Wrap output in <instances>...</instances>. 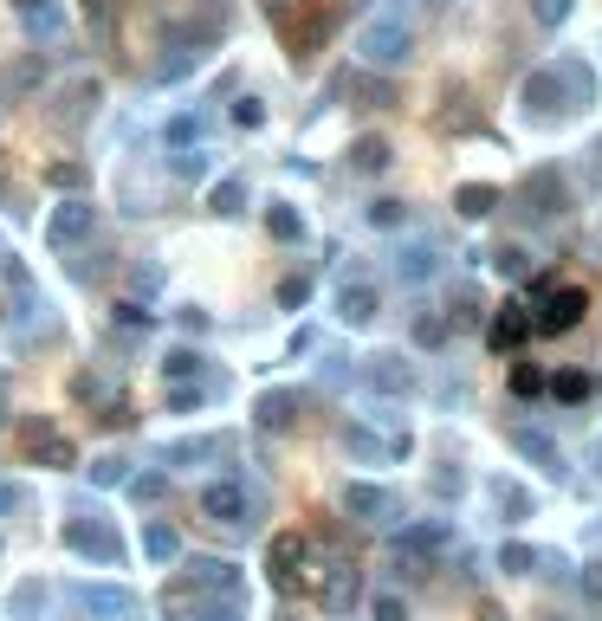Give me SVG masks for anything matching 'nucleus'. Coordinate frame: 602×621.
<instances>
[{"label":"nucleus","instance_id":"1a4fd4ad","mask_svg":"<svg viewBox=\"0 0 602 621\" xmlns=\"http://www.w3.org/2000/svg\"><path fill=\"white\" fill-rule=\"evenodd\" d=\"M344 512L350 518H363V524H395V492L389 486H344Z\"/></svg>","mask_w":602,"mask_h":621},{"label":"nucleus","instance_id":"473e14b6","mask_svg":"<svg viewBox=\"0 0 602 621\" xmlns=\"http://www.w3.org/2000/svg\"><path fill=\"white\" fill-rule=\"evenodd\" d=\"M363 220H369V227H402L408 207H402V201H369V207H363Z\"/></svg>","mask_w":602,"mask_h":621},{"label":"nucleus","instance_id":"f03ea898","mask_svg":"<svg viewBox=\"0 0 602 621\" xmlns=\"http://www.w3.org/2000/svg\"><path fill=\"white\" fill-rule=\"evenodd\" d=\"M363 389L369 395H395V402H402V395L421 389V376H415V363H408L402 350H382V356H369V363H363Z\"/></svg>","mask_w":602,"mask_h":621},{"label":"nucleus","instance_id":"ddd939ff","mask_svg":"<svg viewBox=\"0 0 602 621\" xmlns=\"http://www.w3.org/2000/svg\"><path fill=\"white\" fill-rule=\"evenodd\" d=\"M188 589H208V596H240V570L227 557H195V563H188Z\"/></svg>","mask_w":602,"mask_h":621},{"label":"nucleus","instance_id":"ea45409f","mask_svg":"<svg viewBox=\"0 0 602 621\" xmlns=\"http://www.w3.org/2000/svg\"><path fill=\"white\" fill-rule=\"evenodd\" d=\"M415 343H421V350L447 343V324H441V317H415Z\"/></svg>","mask_w":602,"mask_h":621},{"label":"nucleus","instance_id":"423d86ee","mask_svg":"<svg viewBox=\"0 0 602 621\" xmlns=\"http://www.w3.org/2000/svg\"><path fill=\"white\" fill-rule=\"evenodd\" d=\"M65 550H78V557H98V563H117V557H123V537H117L104 518H65Z\"/></svg>","mask_w":602,"mask_h":621},{"label":"nucleus","instance_id":"aec40b11","mask_svg":"<svg viewBox=\"0 0 602 621\" xmlns=\"http://www.w3.org/2000/svg\"><path fill=\"white\" fill-rule=\"evenodd\" d=\"M298 421V395L292 389H266L259 395V427H292Z\"/></svg>","mask_w":602,"mask_h":621},{"label":"nucleus","instance_id":"a211bd4d","mask_svg":"<svg viewBox=\"0 0 602 621\" xmlns=\"http://www.w3.org/2000/svg\"><path fill=\"white\" fill-rule=\"evenodd\" d=\"M395 272H402L408 285H421V279H434L441 272V259H434V240H408L402 253H395Z\"/></svg>","mask_w":602,"mask_h":621},{"label":"nucleus","instance_id":"09e8293b","mask_svg":"<svg viewBox=\"0 0 602 621\" xmlns=\"http://www.w3.org/2000/svg\"><path fill=\"white\" fill-rule=\"evenodd\" d=\"M0 512H20V492L13 486H0Z\"/></svg>","mask_w":602,"mask_h":621},{"label":"nucleus","instance_id":"5701e85b","mask_svg":"<svg viewBox=\"0 0 602 621\" xmlns=\"http://www.w3.org/2000/svg\"><path fill=\"white\" fill-rule=\"evenodd\" d=\"M227 440H175V447H162V466H188V460H214Z\"/></svg>","mask_w":602,"mask_h":621},{"label":"nucleus","instance_id":"a18cd8bd","mask_svg":"<svg viewBox=\"0 0 602 621\" xmlns=\"http://www.w3.org/2000/svg\"><path fill=\"white\" fill-rule=\"evenodd\" d=\"M583 596L602 602V563H583Z\"/></svg>","mask_w":602,"mask_h":621},{"label":"nucleus","instance_id":"de8ad7c7","mask_svg":"<svg viewBox=\"0 0 602 621\" xmlns=\"http://www.w3.org/2000/svg\"><path fill=\"white\" fill-rule=\"evenodd\" d=\"M117 317H123L130 330H143V324H149V311H143V305H117Z\"/></svg>","mask_w":602,"mask_h":621},{"label":"nucleus","instance_id":"dca6fc26","mask_svg":"<svg viewBox=\"0 0 602 621\" xmlns=\"http://www.w3.org/2000/svg\"><path fill=\"white\" fill-rule=\"evenodd\" d=\"M13 13H20V26L33 39H59L65 33V7H59V0H13Z\"/></svg>","mask_w":602,"mask_h":621},{"label":"nucleus","instance_id":"8fccbe9b","mask_svg":"<svg viewBox=\"0 0 602 621\" xmlns=\"http://www.w3.org/2000/svg\"><path fill=\"white\" fill-rule=\"evenodd\" d=\"M421 7H428V13H441V7H447V0H421Z\"/></svg>","mask_w":602,"mask_h":621},{"label":"nucleus","instance_id":"f8f14e48","mask_svg":"<svg viewBox=\"0 0 602 621\" xmlns=\"http://www.w3.org/2000/svg\"><path fill=\"white\" fill-rule=\"evenodd\" d=\"M91 220H98V214H91L85 201H59V207H52V220H46V240L65 253V246H78L91 233Z\"/></svg>","mask_w":602,"mask_h":621},{"label":"nucleus","instance_id":"4be33fe9","mask_svg":"<svg viewBox=\"0 0 602 621\" xmlns=\"http://www.w3.org/2000/svg\"><path fill=\"white\" fill-rule=\"evenodd\" d=\"M266 233H272V240H285V246H298V240H305V220H298L285 201H272L266 207Z\"/></svg>","mask_w":602,"mask_h":621},{"label":"nucleus","instance_id":"a19ab883","mask_svg":"<svg viewBox=\"0 0 602 621\" xmlns=\"http://www.w3.org/2000/svg\"><path fill=\"white\" fill-rule=\"evenodd\" d=\"M234 123H240V130H259V123H266V104H259V98H240L234 104Z\"/></svg>","mask_w":602,"mask_h":621},{"label":"nucleus","instance_id":"c03bdc74","mask_svg":"<svg viewBox=\"0 0 602 621\" xmlns=\"http://www.w3.org/2000/svg\"><path fill=\"white\" fill-rule=\"evenodd\" d=\"M512 389H518V395H538L544 376H538V369H512Z\"/></svg>","mask_w":602,"mask_h":621},{"label":"nucleus","instance_id":"37998d69","mask_svg":"<svg viewBox=\"0 0 602 621\" xmlns=\"http://www.w3.org/2000/svg\"><path fill=\"white\" fill-rule=\"evenodd\" d=\"M305 298H311L305 279H285V285H279V305H305Z\"/></svg>","mask_w":602,"mask_h":621},{"label":"nucleus","instance_id":"c9c22d12","mask_svg":"<svg viewBox=\"0 0 602 621\" xmlns=\"http://www.w3.org/2000/svg\"><path fill=\"white\" fill-rule=\"evenodd\" d=\"M195 130H201V117H175L169 130H162V143H169V149H188V143H195Z\"/></svg>","mask_w":602,"mask_h":621},{"label":"nucleus","instance_id":"a878e982","mask_svg":"<svg viewBox=\"0 0 602 621\" xmlns=\"http://www.w3.org/2000/svg\"><path fill=\"white\" fill-rule=\"evenodd\" d=\"M525 195H538V201H544L538 214H564V182H557L551 169H538V175H531V188H525Z\"/></svg>","mask_w":602,"mask_h":621},{"label":"nucleus","instance_id":"393cba45","mask_svg":"<svg viewBox=\"0 0 602 621\" xmlns=\"http://www.w3.org/2000/svg\"><path fill=\"white\" fill-rule=\"evenodd\" d=\"M551 395H557V402H590V395H596V376L564 369V376H551Z\"/></svg>","mask_w":602,"mask_h":621},{"label":"nucleus","instance_id":"0eeeda50","mask_svg":"<svg viewBox=\"0 0 602 621\" xmlns=\"http://www.w3.org/2000/svg\"><path fill=\"white\" fill-rule=\"evenodd\" d=\"M583 311H590L583 285H557V292L544 298V311L531 317V330H544V337H564V330H577V324H583Z\"/></svg>","mask_w":602,"mask_h":621},{"label":"nucleus","instance_id":"c756f323","mask_svg":"<svg viewBox=\"0 0 602 621\" xmlns=\"http://www.w3.org/2000/svg\"><path fill=\"white\" fill-rule=\"evenodd\" d=\"M492 499L505 505V518H531V499H525V492L512 486V479H492Z\"/></svg>","mask_w":602,"mask_h":621},{"label":"nucleus","instance_id":"39448f33","mask_svg":"<svg viewBox=\"0 0 602 621\" xmlns=\"http://www.w3.org/2000/svg\"><path fill=\"white\" fill-rule=\"evenodd\" d=\"M518 98H525V117L551 123L557 110L570 104V78H564V65H544V72H531V78H525V91H518Z\"/></svg>","mask_w":602,"mask_h":621},{"label":"nucleus","instance_id":"9d476101","mask_svg":"<svg viewBox=\"0 0 602 621\" xmlns=\"http://www.w3.org/2000/svg\"><path fill=\"white\" fill-rule=\"evenodd\" d=\"M376 311H382V298H376V285H369V279H344V285H337V317H344L350 330L376 324Z\"/></svg>","mask_w":602,"mask_h":621},{"label":"nucleus","instance_id":"79ce46f5","mask_svg":"<svg viewBox=\"0 0 602 621\" xmlns=\"http://www.w3.org/2000/svg\"><path fill=\"white\" fill-rule=\"evenodd\" d=\"M531 13H538V26H564L570 20V0H538Z\"/></svg>","mask_w":602,"mask_h":621},{"label":"nucleus","instance_id":"f3484780","mask_svg":"<svg viewBox=\"0 0 602 621\" xmlns=\"http://www.w3.org/2000/svg\"><path fill=\"white\" fill-rule=\"evenodd\" d=\"M447 518H428V524H408L402 537H395V550H402V557H434V550H447Z\"/></svg>","mask_w":602,"mask_h":621},{"label":"nucleus","instance_id":"bb28decb","mask_svg":"<svg viewBox=\"0 0 602 621\" xmlns=\"http://www.w3.org/2000/svg\"><path fill=\"white\" fill-rule=\"evenodd\" d=\"M143 550H149L156 563H175V557H182V537H175L169 524H149V531H143Z\"/></svg>","mask_w":602,"mask_h":621},{"label":"nucleus","instance_id":"4c0bfd02","mask_svg":"<svg viewBox=\"0 0 602 621\" xmlns=\"http://www.w3.org/2000/svg\"><path fill=\"white\" fill-rule=\"evenodd\" d=\"M499 272H505V279H525V272H531L525 246H499Z\"/></svg>","mask_w":602,"mask_h":621},{"label":"nucleus","instance_id":"412c9836","mask_svg":"<svg viewBox=\"0 0 602 621\" xmlns=\"http://www.w3.org/2000/svg\"><path fill=\"white\" fill-rule=\"evenodd\" d=\"M350 169H357V175H382V169H389V143H382V136H357Z\"/></svg>","mask_w":602,"mask_h":621},{"label":"nucleus","instance_id":"6ab92c4d","mask_svg":"<svg viewBox=\"0 0 602 621\" xmlns=\"http://www.w3.org/2000/svg\"><path fill=\"white\" fill-rule=\"evenodd\" d=\"M525 330H531V311H525V305H505V311L486 324V343H492V350H512Z\"/></svg>","mask_w":602,"mask_h":621},{"label":"nucleus","instance_id":"2eb2a0df","mask_svg":"<svg viewBox=\"0 0 602 621\" xmlns=\"http://www.w3.org/2000/svg\"><path fill=\"white\" fill-rule=\"evenodd\" d=\"M72 596L85 602L91 615H111V621H123V615H136V596H130V589H111V583H78Z\"/></svg>","mask_w":602,"mask_h":621},{"label":"nucleus","instance_id":"49530a36","mask_svg":"<svg viewBox=\"0 0 602 621\" xmlns=\"http://www.w3.org/2000/svg\"><path fill=\"white\" fill-rule=\"evenodd\" d=\"M52 188H85V169H65L59 162V169H52Z\"/></svg>","mask_w":602,"mask_h":621},{"label":"nucleus","instance_id":"7ed1b4c3","mask_svg":"<svg viewBox=\"0 0 602 621\" xmlns=\"http://www.w3.org/2000/svg\"><path fill=\"white\" fill-rule=\"evenodd\" d=\"M201 518H208V524H234V531H246V524H253V492H246L240 479H214V486L201 492Z\"/></svg>","mask_w":602,"mask_h":621},{"label":"nucleus","instance_id":"f704fd0d","mask_svg":"<svg viewBox=\"0 0 602 621\" xmlns=\"http://www.w3.org/2000/svg\"><path fill=\"white\" fill-rule=\"evenodd\" d=\"M123 479H130V466H123L117 453H104V460L91 466V486H123Z\"/></svg>","mask_w":602,"mask_h":621},{"label":"nucleus","instance_id":"2f4dec72","mask_svg":"<svg viewBox=\"0 0 602 621\" xmlns=\"http://www.w3.org/2000/svg\"><path fill=\"white\" fill-rule=\"evenodd\" d=\"M162 492H169V473H136V479H130V499H136V505H156Z\"/></svg>","mask_w":602,"mask_h":621},{"label":"nucleus","instance_id":"b1692460","mask_svg":"<svg viewBox=\"0 0 602 621\" xmlns=\"http://www.w3.org/2000/svg\"><path fill=\"white\" fill-rule=\"evenodd\" d=\"M454 207H460L467 220H486L492 207H499V188H492V182H480V188H460V195H454Z\"/></svg>","mask_w":602,"mask_h":621},{"label":"nucleus","instance_id":"c85d7f7f","mask_svg":"<svg viewBox=\"0 0 602 621\" xmlns=\"http://www.w3.org/2000/svg\"><path fill=\"white\" fill-rule=\"evenodd\" d=\"M201 169H208V149H195V143H188V149H175V156H169V175H182V182H195Z\"/></svg>","mask_w":602,"mask_h":621},{"label":"nucleus","instance_id":"7c9ffc66","mask_svg":"<svg viewBox=\"0 0 602 621\" xmlns=\"http://www.w3.org/2000/svg\"><path fill=\"white\" fill-rule=\"evenodd\" d=\"M195 369H201L195 350H169V356H162V382H188Z\"/></svg>","mask_w":602,"mask_h":621},{"label":"nucleus","instance_id":"72a5a7b5","mask_svg":"<svg viewBox=\"0 0 602 621\" xmlns=\"http://www.w3.org/2000/svg\"><path fill=\"white\" fill-rule=\"evenodd\" d=\"M240 201H246V188H240V182H214V195H208L214 214H240Z\"/></svg>","mask_w":602,"mask_h":621},{"label":"nucleus","instance_id":"cd10ccee","mask_svg":"<svg viewBox=\"0 0 602 621\" xmlns=\"http://www.w3.org/2000/svg\"><path fill=\"white\" fill-rule=\"evenodd\" d=\"M499 563H505L512 576H531V570H544V550H531V544H505Z\"/></svg>","mask_w":602,"mask_h":621},{"label":"nucleus","instance_id":"9b49d317","mask_svg":"<svg viewBox=\"0 0 602 621\" xmlns=\"http://www.w3.org/2000/svg\"><path fill=\"white\" fill-rule=\"evenodd\" d=\"M266 563H272V583H279V589H305V576H298V563H305V537H298V531L272 537Z\"/></svg>","mask_w":602,"mask_h":621},{"label":"nucleus","instance_id":"e433bc0d","mask_svg":"<svg viewBox=\"0 0 602 621\" xmlns=\"http://www.w3.org/2000/svg\"><path fill=\"white\" fill-rule=\"evenodd\" d=\"M369 621H408V602L402 596H376L369 602Z\"/></svg>","mask_w":602,"mask_h":621},{"label":"nucleus","instance_id":"6e6552de","mask_svg":"<svg viewBox=\"0 0 602 621\" xmlns=\"http://www.w3.org/2000/svg\"><path fill=\"white\" fill-rule=\"evenodd\" d=\"M318 596H324V609H331V615H350V609H357V596H363V570H357V563H331L324 583H318Z\"/></svg>","mask_w":602,"mask_h":621},{"label":"nucleus","instance_id":"58836bf2","mask_svg":"<svg viewBox=\"0 0 602 621\" xmlns=\"http://www.w3.org/2000/svg\"><path fill=\"white\" fill-rule=\"evenodd\" d=\"M188 65H195V52H175V59L156 65V85H175V78H188Z\"/></svg>","mask_w":602,"mask_h":621},{"label":"nucleus","instance_id":"20e7f679","mask_svg":"<svg viewBox=\"0 0 602 621\" xmlns=\"http://www.w3.org/2000/svg\"><path fill=\"white\" fill-rule=\"evenodd\" d=\"M357 52H363V65H402L408 59V26L395 20V13H382L376 26H363V39H357Z\"/></svg>","mask_w":602,"mask_h":621},{"label":"nucleus","instance_id":"4468645a","mask_svg":"<svg viewBox=\"0 0 602 621\" xmlns=\"http://www.w3.org/2000/svg\"><path fill=\"white\" fill-rule=\"evenodd\" d=\"M512 447L525 453V460H538L551 479H564V473H570V466H564V453H557V440L544 434V427H518V434H512Z\"/></svg>","mask_w":602,"mask_h":621},{"label":"nucleus","instance_id":"f257e3e1","mask_svg":"<svg viewBox=\"0 0 602 621\" xmlns=\"http://www.w3.org/2000/svg\"><path fill=\"white\" fill-rule=\"evenodd\" d=\"M20 453L33 466H52V473H65V466L78 460L72 440H65V427H52L46 414H26V421H20Z\"/></svg>","mask_w":602,"mask_h":621}]
</instances>
